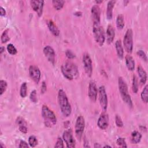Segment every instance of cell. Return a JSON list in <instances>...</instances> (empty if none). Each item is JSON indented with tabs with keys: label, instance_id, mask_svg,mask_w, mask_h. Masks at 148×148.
Listing matches in <instances>:
<instances>
[{
	"label": "cell",
	"instance_id": "cell-26",
	"mask_svg": "<svg viewBox=\"0 0 148 148\" xmlns=\"http://www.w3.org/2000/svg\"><path fill=\"white\" fill-rule=\"evenodd\" d=\"M65 3V1H56V0H53L52 1V4L53 6L54 7V8L57 10H61Z\"/></svg>",
	"mask_w": 148,
	"mask_h": 148
},
{
	"label": "cell",
	"instance_id": "cell-11",
	"mask_svg": "<svg viewBox=\"0 0 148 148\" xmlns=\"http://www.w3.org/2000/svg\"><path fill=\"white\" fill-rule=\"evenodd\" d=\"M28 71L31 79L36 84H38L41 77V73L39 68L35 65H32L29 66Z\"/></svg>",
	"mask_w": 148,
	"mask_h": 148
},
{
	"label": "cell",
	"instance_id": "cell-27",
	"mask_svg": "<svg viewBox=\"0 0 148 148\" xmlns=\"http://www.w3.org/2000/svg\"><path fill=\"white\" fill-rule=\"evenodd\" d=\"M27 92V84L26 82H24L21 84L20 88V95L21 97L25 98Z\"/></svg>",
	"mask_w": 148,
	"mask_h": 148
},
{
	"label": "cell",
	"instance_id": "cell-12",
	"mask_svg": "<svg viewBox=\"0 0 148 148\" xmlns=\"http://www.w3.org/2000/svg\"><path fill=\"white\" fill-rule=\"evenodd\" d=\"M98 93V89L97 88V85L94 81H91L88 85V94L89 98L92 102H95L97 98Z\"/></svg>",
	"mask_w": 148,
	"mask_h": 148
},
{
	"label": "cell",
	"instance_id": "cell-32",
	"mask_svg": "<svg viewBox=\"0 0 148 148\" xmlns=\"http://www.w3.org/2000/svg\"><path fill=\"white\" fill-rule=\"evenodd\" d=\"M7 82L4 80H0V95H2L7 88Z\"/></svg>",
	"mask_w": 148,
	"mask_h": 148
},
{
	"label": "cell",
	"instance_id": "cell-43",
	"mask_svg": "<svg viewBox=\"0 0 148 148\" xmlns=\"http://www.w3.org/2000/svg\"><path fill=\"white\" fill-rule=\"evenodd\" d=\"M0 15L1 16H5L6 15V10L2 6L0 7Z\"/></svg>",
	"mask_w": 148,
	"mask_h": 148
},
{
	"label": "cell",
	"instance_id": "cell-35",
	"mask_svg": "<svg viewBox=\"0 0 148 148\" xmlns=\"http://www.w3.org/2000/svg\"><path fill=\"white\" fill-rule=\"evenodd\" d=\"M136 54L140 58H142L143 61H145V62L147 61V57L146 54H145V53L142 50H139L138 51H137L136 52Z\"/></svg>",
	"mask_w": 148,
	"mask_h": 148
},
{
	"label": "cell",
	"instance_id": "cell-46",
	"mask_svg": "<svg viewBox=\"0 0 148 148\" xmlns=\"http://www.w3.org/2000/svg\"><path fill=\"white\" fill-rule=\"evenodd\" d=\"M0 146H1V147H2V148H5V146L3 145V143H2V142H0Z\"/></svg>",
	"mask_w": 148,
	"mask_h": 148
},
{
	"label": "cell",
	"instance_id": "cell-15",
	"mask_svg": "<svg viewBox=\"0 0 148 148\" xmlns=\"http://www.w3.org/2000/svg\"><path fill=\"white\" fill-rule=\"evenodd\" d=\"M91 13L93 25L100 24L101 10L99 6L97 5L92 6L91 9Z\"/></svg>",
	"mask_w": 148,
	"mask_h": 148
},
{
	"label": "cell",
	"instance_id": "cell-42",
	"mask_svg": "<svg viewBox=\"0 0 148 148\" xmlns=\"http://www.w3.org/2000/svg\"><path fill=\"white\" fill-rule=\"evenodd\" d=\"M47 90V86L45 82H43L42 83V86H41V90H40V92L42 94H44Z\"/></svg>",
	"mask_w": 148,
	"mask_h": 148
},
{
	"label": "cell",
	"instance_id": "cell-2",
	"mask_svg": "<svg viewBox=\"0 0 148 148\" xmlns=\"http://www.w3.org/2000/svg\"><path fill=\"white\" fill-rule=\"evenodd\" d=\"M57 99L62 115L65 117H69L72 113V108L66 94L63 90H59L58 92Z\"/></svg>",
	"mask_w": 148,
	"mask_h": 148
},
{
	"label": "cell",
	"instance_id": "cell-40",
	"mask_svg": "<svg viewBox=\"0 0 148 148\" xmlns=\"http://www.w3.org/2000/svg\"><path fill=\"white\" fill-rule=\"evenodd\" d=\"M18 130L19 131L23 133V134H27V132H28V128H27V125H21V126H19L18 127Z\"/></svg>",
	"mask_w": 148,
	"mask_h": 148
},
{
	"label": "cell",
	"instance_id": "cell-48",
	"mask_svg": "<svg viewBox=\"0 0 148 148\" xmlns=\"http://www.w3.org/2000/svg\"><path fill=\"white\" fill-rule=\"evenodd\" d=\"M103 147H111L110 146H108V145H105L103 146Z\"/></svg>",
	"mask_w": 148,
	"mask_h": 148
},
{
	"label": "cell",
	"instance_id": "cell-4",
	"mask_svg": "<svg viewBox=\"0 0 148 148\" xmlns=\"http://www.w3.org/2000/svg\"><path fill=\"white\" fill-rule=\"evenodd\" d=\"M42 116L44 119L45 124L47 127H51L56 124L57 118L54 113L49 108V107L43 105L42 107Z\"/></svg>",
	"mask_w": 148,
	"mask_h": 148
},
{
	"label": "cell",
	"instance_id": "cell-9",
	"mask_svg": "<svg viewBox=\"0 0 148 148\" xmlns=\"http://www.w3.org/2000/svg\"><path fill=\"white\" fill-rule=\"evenodd\" d=\"M99 101L101 107L103 112H105L108 107V96L104 86H101L98 88Z\"/></svg>",
	"mask_w": 148,
	"mask_h": 148
},
{
	"label": "cell",
	"instance_id": "cell-44",
	"mask_svg": "<svg viewBox=\"0 0 148 148\" xmlns=\"http://www.w3.org/2000/svg\"><path fill=\"white\" fill-rule=\"evenodd\" d=\"M4 51H5V47H3V46H1V47H0V53H1V54H2V53H3Z\"/></svg>",
	"mask_w": 148,
	"mask_h": 148
},
{
	"label": "cell",
	"instance_id": "cell-19",
	"mask_svg": "<svg viewBox=\"0 0 148 148\" xmlns=\"http://www.w3.org/2000/svg\"><path fill=\"white\" fill-rule=\"evenodd\" d=\"M116 1H109L107 4L106 16L108 20H112L113 17V9L116 3Z\"/></svg>",
	"mask_w": 148,
	"mask_h": 148
},
{
	"label": "cell",
	"instance_id": "cell-23",
	"mask_svg": "<svg viewBox=\"0 0 148 148\" xmlns=\"http://www.w3.org/2000/svg\"><path fill=\"white\" fill-rule=\"evenodd\" d=\"M142 138V135L140 132L137 131H134L131 134V142L134 143L136 144L138 143Z\"/></svg>",
	"mask_w": 148,
	"mask_h": 148
},
{
	"label": "cell",
	"instance_id": "cell-38",
	"mask_svg": "<svg viewBox=\"0 0 148 148\" xmlns=\"http://www.w3.org/2000/svg\"><path fill=\"white\" fill-rule=\"evenodd\" d=\"M64 147L63 140L61 138H58L56 142V144L54 145V147H58V148H63Z\"/></svg>",
	"mask_w": 148,
	"mask_h": 148
},
{
	"label": "cell",
	"instance_id": "cell-33",
	"mask_svg": "<svg viewBox=\"0 0 148 148\" xmlns=\"http://www.w3.org/2000/svg\"><path fill=\"white\" fill-rule=\"evenodd\" d=\"M116 143L118 146H119L121 147H127L125 138H124L120 137V138H117V139L116 140Z\"/></svg>",
	"mask_w": 148,
	"mask_h": 148
},
{
	"label": "cell",
	"instance_id": "cell-30",
	"mask_svg": "<svg viewBox=\"0 0 148 148\" xmlns=\"http://www.w3.org/2000/svg\"><path fill=\"white\" fill-rule=\"evenodd\" d=\"M7 51L11 55H15L17 53V50L15 46L12 43H9L7 46Z\"/></svg>",
	"mask_w": 148,
	"mask_h": 148
},
{
	"label": "cell",
	"instance_id": "cell-31",
	"mask_svg": "<svg viewBox=\"0 0 148 148\" xmlns=\"http://www.w3.org/2000/svg\"><path fill=\"white\" fill-rule=\"evenodd\" d=\"M132 91L134 93H137L138 91V79L135 75L133 76Z\"/></svg>",
	"mask_w": 148,
	"mask_h": 148
},
{
	"label": "cell",
	"instance_id": "cell-41",
	"mask_svg": "<svg viewBox=\"0 0 148 148\" xmlns=\"http://www.w3.org/2000/svg\"><path fill=\"white\" fill-rule=\"evenodd\" d=\"M29 147V146H28V143L25 141L23 140H21L20 141L18 147L22 148V147Z\"/></svg>",
	"mask_w": 148,
	"mask_h": 148
},
{
	"label": "cell",
	"instance_id": "cell-14",
	"mask_svg": "<svg viewBox=\"0 0 148 148\" xmlns=\"http://www.w3.org/2000/svg\"><path fill=\"white\" fill-rule=\"evenodd\" d=\"M30 4L32 9L37 13L38 17H40L43 13L44 1L41 0L31 1Z\"/></svg>",
	"mask_w": 148,
	"mask_h": 148
},
{
	"label": "cell",
	"instance_id": "cell-25",
	"mask_svg": "<svg viewBox=\"0 0 148 148\" xmlns=\"http://www.w3.org/2000/svg\"><path fill=\"white\" fill-rule=\"evenodd\" d=\"M140 97L142 101L144 102L147 103L148 101V86L146 85L145 87L143 88L141 94H140Z\"/></svg>",
	"mask_w": 148,
	"mask_h": 148
},
{
	"label": "cell",
	"instance_id": "cell-29",
	"mask_svg": "<svg viewBox=\"0 0 148 148\" xmlns=\"http://www.w3.org/2000/svg\"><path fill=\"white\" fill-rule=\"evenodd\" d=\"M8 31H9V29H5L2 34L1 35V42L2 43H5L7 42H8L9 40H10V38L8 35Z\"/></svg>",
	"mask_w": 148,
	"mask_h": 148
},
{
	"label": "cell",
	"instance_id": "cell-1",
	"mask_svg": "<svg viewBox=\"0 0 148 148\" xmlns=\"http://www.w3.org/2000/svg\"><path fill=\"white\" fill-rule=\"evenodd\" d=\"M61 71L63 76L69 80L77 79L79 75L77 66L75 63L69 60L62 64L61 66Z\"/></svg>",
	"mask_w": 148,
	"mask_h": 148
},
{
	"label": "cell",
	"instance_id": "cell-7",
	"mask_svg": "<svg viewBox=\"0 0 148 148\" xmlns=\"http://www.w3.org/2000/svg\"><path fill=\"white\" fill-rule=\"evenodd\" d=\"M85 128V120L82 116H79L76 120L75 126V132L76 137L80 139Z\"/></svg>",
	"mask_w": 148,
	"mask_h": 148
},
{
	"label": "cell",
	"instance_id": "cell-8",
	"mask_svg": "<svg viewBox=\"0 0 148 148\" xmlns=\"http://www.w3.org/2000/svg\"><path fill=\"white\" fill-rule=\"evenodd\" d=\"M82 61L86 73L88 77H91L92 73V60L88 53H84L83 54Z\"/></svg>",
	"mask_w": 148,
	"mask_h": 148
},
{
	"label": "cell",
	"instance_id": "cell-13",
	"mask_svg": "<svg viewBox=\"0 0 148 148\" xmlns=\"http://www.w3.org/2000/svg\"><path fill=\"white\" fill-rule=\"evenodd\" d=\"M97 125L101 130H106L109 125V116L108 114L105 112H103L99 116L98 121Z\"/></svg>",
	"mask_w": 148,
	"mask_h": 148
},
{
	"label": "cell",
	"instance_id": "cell-45",
	"mask_svg": "<svg viewBox=\"0 0 148 148\" xmlns=\"http://www.w3.org/2000/svg\"><path fill=\"white\" fill-rule=\"evenodd\" d=\"M94 147L95 148H96V147H101V146L100 145H99V143H95L94 144Z\"/></svg>",
	"mask_w": 148,
	"mask_h": 148
},
{
	"label": "cell",
	"instance_id": "cell-22",
	"mask_svg": "<svg viewBox=\"0 0 148 148\" xmlns=\"http://www.w3.org/2000/svg\"><path fill=\"white\" fill-rule=\"evenodd\" d=\"M115 48L118 57L120 58H123L124 56V50L122 46V43L121 40H117L115 43Z\"/></svg>",
	"mask_w": 148,
	"mask_h": 148
},
{
	"label": "cell",
	"instance_id": "cell-20",
	"mask_svg": "<svg viewBox=\"0 0 148 148\" xmlns=\"http://www.w3.org/2000/svg\"><path fill=\"white\" fill-rule=\"evenodd\" d=\"M137 72L140 78V83L142 84H145L147 80V74L146 71L140 65H139L137 67Z\"/></svg>",
	"mask_w": 148,
	"mask_h": 148
},
{
	"label": "cell",
	"instance_id": "cell-36",
	"mask_svg": "<svg viewBox=\"0 0 148 148\" xmlns=\"http://www.w3.org/2000/svg\"><path fill=\"white\" fill-rule=\"evenodd\" d=\"M29 99L32 102L36 103L37 102L38 99H37V96H36V91L35 90H32L31 91L30 95H29Z\"/></svg>",
	"mask_w": 148,
	"mask_h": 148
},
{
	"label": "cell",
	"instance_id": "cell-24",
	"mask_svg": "<svg viewBox=\"0 0 148 148\" xmlns=\"http://www.w3.org/2000/svg\"><path fill=\"white\" fill-rule=\"evenodd\" d=\"M116 26L117 28L119 29H122L125 25L124 23V16L123 14H120L117 16V18H116Z\"/></svg>",
	"mask_w": 148,
	"mask_h": 148
},
{
	"label": "cell",
	"instance_id": "cell-3",
	"mask_svg": "<svg viewBox=\"0 0 148 148\" xmlns=\"http://www.w3.org/2000/svg\"><path fill=\"white\" fill-rule=\"evenodd\" d=\"M118 86H119V90L121 97L123 100V101L127 104V105L132 108V101L131 98L128 94V86L122 77H119L118 79Z\"/></svg>",
	"mask_w": 148,
	"mask_h": 148
},
{
	"label": "cell",
	"instance_id": "cell-47",
	"mask_svg": "<svg viewBox=\"0 0 148 148\" xmlns=\"http://www.w3.org/2000/svg\"><path fill=\"white\" fill-rule=\"evenodd\" d=\"M95 2L97 3V4H99V3H101L102 2V1H96Z\"/></svg>",
	"mask_w": 148,
	"mask_h": 148
},
{
	"label": "cell",
	"instance_id": "cell-10",
	"mask_svg": "<svg viewBox=\"0 0 148 148\" xmlns=\"http://www.w3.org/2000/svg\"><path fill=\"white\" fill-rule=\"evenodd\" d=\"M63 140L68 148H73L76 146V141L73 136L71 130H65L62 134Z\"/></svg>",
	"mask_w": 148,
	"mask_h": 148
},
{
	"label": "cell",
	"instance_id": "cell-16",
	"mask_svg": "<svg viewBox=\"0 0 148 148\" xmlns=\"http://www.w3.org/2000/svg\"><path fill=\"white\" fill-rule=\"evenodd\" d=\"M43 53L47 60L54 65L56 60V53L54 49L50 46H46L43 48Z\"/></svg>",
	"mask_w": 148,
	"mask_h": 148
},
{
	"label": "cell",
	"instance_id": "cell-34",
	"mask_svg": "<svg viewBox=\"0 0 148 148\" xmlns=\"http://www.w3.org/2000/svg\"><path fill=\"white\" fill-rule=\"evenodd\" d=\"M16 124L19 127L21 125H27V123L25 121V120H24V119H23L22 117L21 116H18L17 119H16Z\"/></svg>",
	"mask_w": 148,
	"mask_h": 148
},
{
	"label": "cell",
	"instance_id": "cell-37",
	"mask_svg": "<svg viewBox=\"0 0 148 148\" xmlns=\"http://www.w3.org/2000/svg\"><path fill=\"white\" fill-rule=\"evenodd\" d=\"M115 123L119 127H122L123 126V122L121 120V118L118 114L115 116Z\"/></svg>",
	"mask_w": 148,
	"mask_h": 148
},
{
	"label": "cell",
	"instance_id": "cell-28",
	"mask_svg": "<svg viewBox=\"0 0 148 148\" xmlns=\"http://www.w3.org/2000/svg\"><path fill=\"white\" fill-rule=\"evenodd\" d=\"M28 143L31 147H35L38 143V139H37L36 137L34 135L29 136V137L28 138Z\"/></svg>",
	"mask_w": 148,
	"mask_h": 148
},
{
	"label": "cell",
	"instance_id": "cell-6",
	"mask_svg": "<svg viewBox=\"0 0 148 148\" xmlns=\"http://www.w3.org/2000/svg\"><path fill=\"white\" fill-rule=\"evenodd\" d=\"M123 45L125 51L131 53L133 49V32L131 29H128L124 36Z\"/></svg>",
	"mask_w": 148,
	"mask_h": 148
},
{
	"label": "cell",
	"instance_id": "cell-21",
	"mask_svg": "<svg viewBox=\"0 0 148 148\" xmlns=\"http://www.w3.org/2000/svg\"><path fill=\"white\" fill-rule=\"evenodd\" d=\"M125 64L129 71H134L135 68V61L131 56L127 55L125 57Z\"/></svg>",
	"mask_w": 148,
	"mask_h": 148
},
{
	"label": "cell",
	"instance_id": "cell-18",
	"mask_svg": "<svg viewBox=\"0 0 148 148\" xmlns=\"http://www.w3.org/2000/svg\"><path fill=\"white\" fill-rule=\"evenodd\" d=\"M47 27L50 31V32L55 36H58L60 34V30L57 27V25L54 24V23L51 20H49L47 21Z\"/></svg>",
	"mask_w": 148,
	"mask_h": 148
},
{
	"label": "cell",
	"instance_id": "cell-39",
	"mask_svg": "<svg viewBox=\"0 0 148 148\" xmlns=\"http://www.w3.org/2000/svg\"><path fill=\"white\" fill-rule=\"evenodd\" d=\"M65 55L66 56V57L69 59V60H72L74 58H75L76 56L75 54L73 53V52L71 50H66L65 51Z\"/></svg>",
	"mask_w": 148,
	"mask_h": 148
},
{
	"label": "cell",
	"instance_id": "cell-5",
	"mask_svg": "<svg viewBox=\"0 0 148 148\" xmlns=\"http://www.w3.org/2000/svg\"><path fill=\"white\" fill-rule=\"evenodd\" d=\"M92 32L96 43L101 46H102L105 40V35L103 27L100 24L93 25Z\"/></svg>",
	"mask_w": 148,
	"mask_h": 148
},
{
	"label": "cell",
	"instance_id": "cell-17",
	"mask_svg": "<svg viewBox=\"0 0 148 148\" xmlns=\"http://www.w3.org/2000/svg\"><path fill=\"white\" fill-rule=\"evenodd\" d=\"M115 32L114 27L112 25L109 24L107 27L106 32V42L108 44L111 43L114 38Z\"/></svg>",
	"mask_w": 148,
	"mask_h": 148
}]
</instances>
